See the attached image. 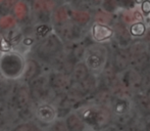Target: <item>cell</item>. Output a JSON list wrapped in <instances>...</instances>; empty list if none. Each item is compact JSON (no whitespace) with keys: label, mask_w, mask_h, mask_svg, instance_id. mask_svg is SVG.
<instances>
[{"label":"cell","mask_w":150,"mask_h":131,"mask_svg":"<svg viewBox=\"0 0 150 131\" xmlns=\"http://www.w3.org/2000/svg\"><path fill=\"white\" fill-rule=\"evenodd\" d=\"M113 35V31L109 27L101 24H95L92 27V36L96 41L103 42L110 39Z\"/></svg>","instance_id":"3"},{"label":"cell","mask_w":150,"mask_h":131,"mask_svg":"<svg viewBox=\"0 0 150 131\" xmlns=\"http://www.w3.org/2000/svg\"><path fill=\"white\" fill-rule=\"evenodd\" d=\"M25 70V61L21 54L5 52L0 56V72L8 79H18Z\"/></svg>","instance_id":"1"},{"label":"cell","mask_w":150,"mask_h":131,"mask_svg":"<svg viewBox=\"0 0 150 131\" xmlns=\"http://www.w3.org/2000/svg\"><path fill=\"white\" fill-rule=\"evenodd\" d=\"M87 62L90 68H92V69H98L101 66V58H99L98 56H95V54H92V56H90L88 58Z\"/></svg>","instance_id":"5"},{"label":"cell","mask_w":150,"mask_h":131,"mask_svg":"<svg viewBox=\"0 0 150 131\" xmlns=\"http://www.w3.org/2000/svg\"><path fill=\"white\" fill-rule=\"evenodd\" d=\"M36 117L43 123H50L56 117V112L54 108L50 105H41L37 108Z\"/></svg>","instance_id":"2"},{"label":"cell","mask_w":150,"mask_h":131,"mask_svg":"<svg viewBox=\"0 0 150 131\" xmlns=\"http://www.w3.org/2000/svg\"><path fill=\"white\" fill-rule=\"evenodd\" d=\"M146 31V27L143 23H136L131 27V34L133 36H142Z\"/></svg>","instance_id":"4"},{"label":"cell","mask_w":150,"mask_h":131,"mask_svg":"<svg viewBox=\"0 0 150 131\" xmlns=\"http://www.w3.org/2000/svg\"><path fill=\"white\" fill-rule=\"evenodd\" d=\"M141 8H142V11L144 14H150V1L149 0H144L141 4Z\"/></svg>","instance_id":"6"}]
</instances>
